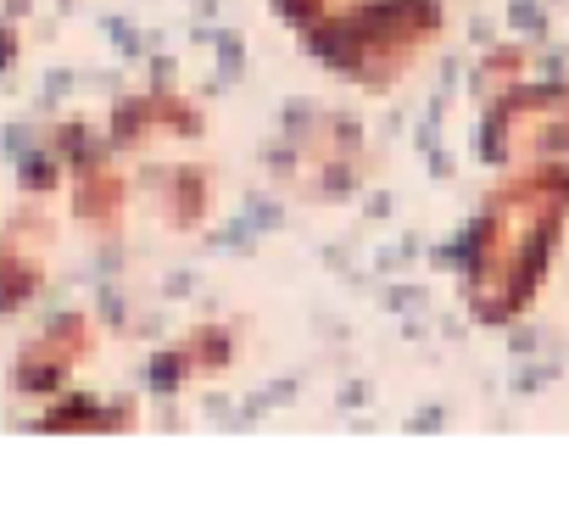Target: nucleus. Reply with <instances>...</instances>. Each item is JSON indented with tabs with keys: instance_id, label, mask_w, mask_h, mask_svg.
Segmentation results:
<instances>
[{
	"instance_id": "nucleus-1",
	"label": "nucleus",
	"mask_w": 569,
	"mask_h": 525,
	"mask_svg": "<svg viewBox=\"0 0 569 525\" xmlns=\"http://www.w3.org/2000/svg\"><path fill=\"white\" fill-rule=\"evenodd\" d=\"M569 224V162L513 168L480 201L463 240V303L480 325H513L552 275V251Z\"/></svg>"
},
{
	"instance_id": "nucleus-2",
	"label": "nucleus",
	"mask_w": 569,
	"mask_h": 525,
	"mask_svg": "<svg viewBox=\"0 0 569 525\" xmlns=\"http://www.w3.org/2000/svg\"><path fill=\"white\" fill-rule=\"evenodd\" d=\"M441 29H447L441 0H386V7L375 18H363L352 34L325 46L319 62L336 68L341 79L363 85V90H391L425 62V51L441 40Z\"/></svg>"
},
{
	"instance_id": "nucleus-3",
	"label": "nucleus",
	"mask_w": 569,
	"mask_h": 525,
	"mask_svg": "<svg viewBox=\"0 0 569 525\" xmlns=\"http://www.w3.org/2000/svg\"><path fill=\"white\" fill-rule=\"evenodd\" d=\"M480 157L502 174L569 162V85H513L491 101L480 129Z\"/></svg>"
},
{
	"instance_id": "nucleus-4",
	"label": "nucleus",
	"mask_w": 569,
	"mask_h": 525,
	"mask_svg": "<svg viewBox=\"0 0 569 525\" xmlns=\"http://www.w3.org/2000/svg\"><path fill=\"white\" fill-rule=\"evenodd\" d=\"M279 179L308 201H341L363 179V135L341 112H308L279 146Z\"/></svg>"
},
{
	"instance_id": "nucleus-5",
	"label": "nucleus",
	"mask_w": 569,
	"mask_h": 525,
	"mask_svg": "<svg viewBox=\"0 0 569 525\" xmlns=\"http://www.w3.org/2000/svg\"><path fill=\"white\" fill-rule=\"evenodd\" d=\"M90 347H96V330H90V319H79V314H68V319H57L23 358H18V369H12V386H23L29 397H51V392H62L68 386V375L90 358Z\"/></svg>"
},
{
	"instance_id": "nucleus-6",
	"label": "nucleus",
	"mask_w": 569,
	"mask_h": 525,
	"mask_svg": "<svg viewBox=\"0 0 569 525\" xmlns=\"http://www.w3.org/2000/svg\"><path fill=\"white\" fill-rule=\"evenodd\" d=\"M46 257H51V224L46 218L7 224V235H0V308H23L40 291Z\"/></svg>"
},
{
	"instance_id": "nucleus-7",
	"label": "nucleus",
	"mask_w": 569,
	"mask_h": 525,
	"mask_svg": "<svg viewBox=\"0 0 569 525\" xmlns=\"http://www.w3.org/2000/svg\"><path fill=\"white\" fill-rule=\"evenodd\" d=\"M173 135H201V112L184 101V96H168V90H157V96H134V101H123L118 112H112V140L118 146H151V140H173Z\"/></svg>"
},
{
	"instance_id": "nucleus-8",
	"label": "nucleus",
	"mask_w": 569,
	"mask_h": 525,
	"mask_svg": "<svg viewBox=\"0 0 569 525\" xmlns=\"http://www.w3.org/2000/svg\"><path fill=\"white\" fill-rule=\"evenodd\" d=\"M386 0H273V12L302 34V46L319 57L325 46H336L341 34H352L363 18H375Z\"/></svg>"
},
{
	"instance_id": "nucleus-9",
	"label": "nucleus",
	"mask_w": 569,
	"mask_h": 525,
	"mask_svg": "<svg viewBox=\"0 0 569 525\" xmlns=\"http://www.w3.org/2000/svg\"><path fill=\"white\" fill-rule=\"evenodd\" d=\"M151 190H157V212H162L173 229H196V224L207 218V207H212V185H207V174H201L196 162L162 168V174L151 179Z\"/></svg>"
},
{
	"instance_id": "nucleus-10",
	"label": "nucleus",
	"mask_w": 569,
	"mask_h": 525,
	"mask_svg": "<svg viewBox=\"0 0 569 525\" xmlns=\"http://www.w3.org/2000/svg\"><path fill=\"white\" fill-rule=\"evenodd\" d=\"M123 196H129V185H123V174H118L112 162H79V185H73L79 218H90V224H118Z\"/></svg>"
},
{
	"instance_id": "nucleus-11",
	"label": "nucleus",
	"mask_w": 569,
	"mask_h": 525,
	"mask_svg": "<svg viewBox=\"0 0 569 525\" xmlns=\"http://www.w3.org/2000/svg\"><path fill=\"white\" fill-rule=\"evenodd\" d=\"M234 358V341H229V330H218V325H207V330H196L184 347H173V358L162 364L173 380H184V375H212V369H223Z\"/></svg>"
},
{
	"instance_id": "nucleus-12",
	"label": "nucleus",
	"mask_w": 569,
	"mask_h": 525,
	"mask_svg": "<svg viewBox=\"0 0 569 525\" xmlns=\"http://www.w3.org/2000/svg\"><path fill=\"white\" fill-rule=\"evenodd\" d=\"M480 79H486V85H497V90H513V85H525V79H530V68H525V57H519V51H497V57H486V62H480Z\"/></svg>"
}]
</instances>
